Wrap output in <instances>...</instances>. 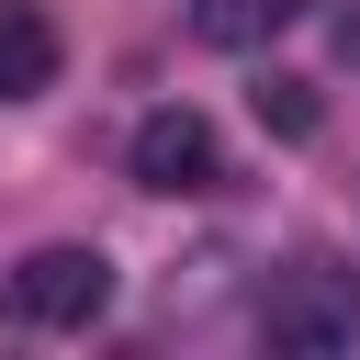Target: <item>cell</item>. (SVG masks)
<instances>
[{"instance_id":"6da1fadb","label":"cell","mask_w":360,"mask_h":360,"mask_svg":"<svg viewBox=\"0 0 360 360\" xmlns=\"http://www.w3.org/2000/svg\"><path fill=\"white\" fill-rule=\"evenodd\" d=\"M259 326H270V349H349V338H360V270H338V259H292V270L270 281Z\"/></svg>"},{"instance_id":"7a4b0ae2","label":"cell","mask_w":360,"mask_h":360,"mask_svg":"<svg viewBox=\"0 0 360 360\" xmlns=\"http://www.w3.org/2000/svg\"><path fill=\"white\" fill-rule=\"evenodd\" d=\"M101 304H112V259L101 248H34L11 270V315L22 326H90Z\"/></svg>"},{"instance_id":"3957f363","label":"cell","mask_w":360,"mask_h":360,"mask_svg":"<svg viewBox=\"0 0 360 360\" xmlns=\"http://www.w3.org/2000/svg\"><path fill=\"white\" fill-rule=\"evenodd\" d=\"M135 180H146V191H169V202H180V191H214V180H225V146H214V124H202L191 101L146 112V124H135Z\"/></svg>"},{"instance_id":"277c9868","label":"cell","mask_w":360,"mask_h":360,"mask_svg":"<svg viewBox=\"0 0 360 360\" xmlns=\"http://www.w3.org/2000/svg\"><path fill=\"white\" fill-rule=\"evenodd\" d=\"M56 79V22L34 0H0V101H34Z\"/></svg>"},{"instance_id":"5b68a950","label":"cell","mask_w":360,"mask_h":360,"mask_svg":"<svg viewBox=\"0 0 360 360\" xmlns=\"http://www.w3.org/2000/svg\"><path fill=\"white\" fill-rule=\"evenodd\" d=\"M281 22H304V0H191V34H202L214 56H248V45H270Z\"/></svg>"},{"instance_id":"8992f818","label":"cell","mask_w":360,"mask_h":360,"mask_svg":"<svg viewBox=\"0 0 360 360\" xmlns=\"http://www.w3.org/2000/svg\"><path fill=\"white\" fill-rule=\"evenodd\" d=\"M259 124L304 146V135H315V79H259Z\"/></svg>"}]
</instances>
